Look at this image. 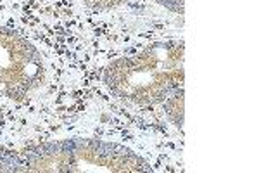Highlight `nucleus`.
<instances>
[{
    "mask_svg": "<svg viewBox=\"0 0 259 173\" xmlns=\"http://www.w3.org/2000/svg\"><path fill=\"white\" fill-rule=\"evenodd\" d=\"M150 170L149 163L133 151L95 139H68L23 151L0 147L2 173H140Z\"/></svg>",
    "mask_w": 259,
    "mask_h": 173,
    "instance_id": "nucleus-1",
    "label": "nucleus"
},
{
    "mask_svg": "<svg viewBox=\"0 0 259 173\" xmlns=\"http://www.w3.org/2000/svg\"><path fill=\"white\" fill-rule=\"evenodd\" d=\"M44 78L40 52L14 29L0 26V95L21 100Z\"/></svg>",
    "mask_w": 259,
    "mask_h": 173,
    "instance_id": "nucleus-3",
    "label": "nucleus"
},
{
    "mask_svg": "<svg viewBox=\"0 0 259 173\" xmlns=\"http://www.w3.org/2000/svg\"><path fill=\"white\" fill-rule=\"evenodd\" d=\"M90 7L97 11H104V9H112V7H118L121 4H124L126 0H85Z\"/></svg>",
    "mask_w": 259,
    "mask_h": 173,
    "instance_id": "nucleus-5",
    "label": "nucleus"
},
{
    "mask_svg": "<svg viewBox=\"0 0 259 173\" xmlns=\"http://www.w3.org/2000/svg\"><path fill=\"white\" fill-rule=\"evenodd\" d=\"M156 2L168 7V9L173 12H180V14L183 12V0H156Z\"/></svg>",
    "mask_w": 259,
    "mask_h": 173,
    "instance_id": "nucleus-6",
    "label": "nucleus"
},
{
    "mask_svg": "<svg viewBox=\"0 0 259 173\" xmlns=\"http://www.w3.org/2000/svg\"><path fill=\"white\" fill-rule=\"evenodd\" d=\"M166 115L175 125L182 128L183 125V88H178L164 100Z\"/></svg>",
    "mask_w": 259,
    "mask_h": 173,
    "instance_id": "nucleus-4",
    "label": "nucleus"
},
{
    "mask_svg": "<svg viewBox=\"0 0 259 173\" xmlns=\"http://www.w3.org/2000/svg\"><path fill=\"white\" fill-rule=\"evenodd\" d=\"M183 54V42H156L137 56L111 62L104 71V82L112 94L130 102L140 106L164 102L182 88Z\"/></svg>",
    "mask_w": 259,
    "mask_h": 173,
    "instance_id": "nucleus-2",
    "label": "nucleus"
}]
</instances>
